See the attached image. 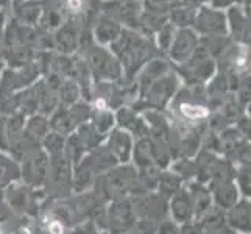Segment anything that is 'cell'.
<instances>
[{
    "label": "cell",
    "instance_id": "cell-1",
    "mask_svg": "<svg viewBox=\"0 0 251 234\" xmlns=\"http://www.w3.org/2000/svg\"><path fill=\"white\" fill-rule=\"evenodd\" d=\"M122 66L124 75L128 81L136 80L142 67L161 55L153 38H149L137 30L122 28L119 38L108 47Z\"/></svg>",
    "mask_w": 251,
    "mask_h": 234
},
{
    "label": "cell",
    "instance_id": "cell-2",
    "mask_svg": "<svg viewBox=\"0 0 251 234\" xmlns=\"http://www.w3.org/2000/svg\"><path fill=\"white\" fill-rule=\"evenodd\" d=\"M86 66L89 74L97 83H112L119 81L124 77L122 66L114 53L108 49L95 44L94 41L86 42Z\"/></svg>",
    "mask_w": 251,
    "mask_h": 234
},
{
    "label": "cell",
    "instance_id": "cell-3",
    "mask_svg": "<svg viewBox=\"0 0 251 234\" xmlns=\"http://www.w3.org/2000/svg\"><path fill=\"white\" fill-rule=\"evenodd\" d=\"M173 67H176L186 77V81L189 83V86H198L209 81L215 75V72H217V63H215V59L201 46L197 47V50L186 63Z\"/></svg>",
    "mask_w": 251,
    "mask_h": 234
},
{
    "label": "cell",
    "instance_id": "cell-4",
    "mask_svg": "<svg viewBox=\"0 0 251 234\" xmlns=\"http://www.w3.org/2000/svg\"><path fill=\"white\" fill-rule=\"evenodd\" d=\"M172 105H175L178 116L187 127L209 117V108L204 105L201 99H198V86H192L181 91V94H175V97L172 99Z\"/></svg>",
    "mask_w": 251,
    "mask_h": 234
},
{
    "label": "cell",
    "instance_id": "cell-5",
    "mask_svg": "<svg viewBox=\"0 0 251 234\" xmlns=\"http://www.w3.org/2000/svg\"><path fill=\"white\" fill-rule=\"evenodd\" d=\"M142 11V0H101V13L124 28L137 30Z\"/></svg>",
    "mask_w": 251,
    "mask_h": 234
},
{
    "label": "cell",
    "instance_id": "cell-6",
    "mask_svg": "<svg viewBox=\"0 0 251 234\" xmlns=\"http://www.w3.org/2000/svg\"><path fill=\"white\" fill-rule=\"evenodd\" d=\"M178 77L172 71L161 78H156L151 83L144 86L141 91V97H144V102L149 106H153L156 109H162L167 103L175 97L178 91Z\"/></svg>",
    "mask_w": 251,
    "mask_h": 234
},
{
    "label": "cell",
    "instance_id": "cell-7",
    "mask_svg": "<svg viewBox=\"0 0 251 234\" xmlns=\"http://www.w3.org/2000/svg\"><path fill=\"white\" fill-rule=\"evenodd\" d=\"M192 28L200 38L228 36L226 13L222 10H215L209 5L198 8Z\"/></svg>",
    "mask_w": 251,
    "mask_h": 234
},
{
    "label": "cell",
    "instance_id": "cell-8",
    "mask_svg": "<svg viewBox=\"0 0 251 234\" xmlns=\"http://www.w3.org/2000/svg\"><path fill=\"white\" fill-rule=\"evenodd\" d=\"M198 46H200V36L194 28H178L166 55L170 58L173 66H179L192 56Z\"/></svg>",
    "mask_w": 251,
    "mask_h": 234
},
{
    "label": "cell",
    "instance_id": "cell-9",
    "mask_svg": "<svg viewBox=\"0 0 251 234\" xmlns=\"http://www.w3.org/2000/svg\"><path fill=\"white\" fill-rule=\"evenodd\" d=\"M228 38L239 46H250V8L234 5L226 11Z\"/></svg>",
    "mask_w": 251,
    "mask_h": 234
},
{
    "label": "cell",
    "instance_id": "cell-10",
    "mask_svg": "<svg viewBox=\"0 0 251 234\" xmlns=\"http://www.w3.org/2000/svg\"><path fill=\"white\" fill-rule=\"evenodd\" d=\"M51 42L59 55H74L81 44V30L76 19H69L55 30L51 34Z\"/></svg>",
    "mask_w": 251,
    "mask_h": 234
},
{
    "label": "cell",
    "instance_id": "cell-11",
    "mask_svg": "<svg viewBox=\"0 0 251 234\" xmlns=\"http://www.w3.org/2000/svg\"><path fill=\"white\" fill-rule=\"evenodd\" d=\"M122 28H124L122 25L117 24L114 19H111V17L100 13L97 19H95V25L91 31V36L95 44L103 46V47H109L112 42L119 38Z\"/></svg>",
    "mask_w": 251,
    "mask_h": 234
},
{
    "label": "cell",
    "instance_id": "cell-12",
    "mask_svg": "<svg viewBox=\"0 0 251 234\" xmlns=\"http://www.w3.org/2000/svg\"><path fill=\"white\" fill-rule=\"evenodd\" d=\"M42 6H44V0H19V2H13L11 17L22 25L38 27Z\"/></svg>",
    "mask_w": 251,
    "mask_h": 234
},
{
    "label": "cell",
    "instance_id": "cell-13",
    "mask_svg": "<svg viewBox=\"0 0 251 234\" xmlns=\"http://www.w3.org/2000/svg\"><path fill=\"white\" fill-rule=\"evenodd\" d=\"M131 145L133 139L131 134L126 133L122 128H116L114 131L109 133V139H108V147L111 156L120 162H126L129 159V155H131Z\"/></svg>",
    "mask_w": 251,
    "mask_h": 234
},
{
    "label": "cell",
    "instance_id": "cell-14",
    "mask_svg": "<svg viewBox=\"0 0 251 234\" xmlns=\"http://www.w3.org/2000/svg\"><path fill=\"white\" fill-rule=\"evenodd\" d=\"M116 122L120 125V128L125 130L129 134L136 133L137 136H142L145 131V122L131 108H126V106L120 108L116 114Z\"/></svg>",
    "mask_w": 251,
    "mask_h": 234
},
{
    "label": "cell",
    "instance_id": "cell-15",
    "mask_svg": "<svg viewBox=\"0 0 251 234\" xmlns=\"http://www.w3.org/2000/svg\"><path fill=\"white\" fill-rule=\"evenodd\" d=\"M195 16H197V10L192 6H187L184 3H179L178 6H175L173 10L169 13L167 21L178 28H192L194 22H195Z\"/></svg>",
    "mask_w": 251,
    "mask_h": 234
},
{
    "label": "cell",
    "instance_id": "cell-16",
    "mask_svg": "<svg viewBox=\"0 0 251 234\" xmlns=\"http://www.w3.org/2000/svg\"><path fill=\"white\" fill-rule=\"evenodd\" d=\"M194 212V203L190 195L186 190H181L175 197H173L172 202V214L178 222H186L190 219V215Z\"/></svg>",
    "mask_w": 251,
    "mask_h": 234
},
{
    "label": "cell",
    "instance_id": "cell-17",
    "mask_svg": "<svg viewBox=\"0 0 251 234\" xmlns=\"http://www.w3.org/2000/svg\"><path fill=\"white\" fill-rule=\"evenodd\" d=\"M91 120H92V128L97 131V134L99 136H105V134H108L111 131L112 127H114L116 116H114V112L111 111V108L92 109Z\"/></svg>",
    "mask_w": 251,
    "mask_h": 234
},
{
    "label": "cell",
    "instance_id": "cell-18",
    "mask_svg": "<svg viewBox=\"0 0 251 234\" xmlns=\"http://www.w3.org/2000/svg\"><path fill=\"white\" fill-rule=\"evenodd\" d=\"M27 166H25V177H27L28 181H33V183H39V181L46 177V173L49 172L47 167V161L44 155H38L36 158V152H34L31 156L27 158Z\"/></svg>",
    "mask_w": 251,
    "mask_h": 234
},
{
    "label": "cell",
    "instance_id": "cell-19",
    "mask_svg": "<svg viewBox=\"0 0 251 234\" xmlns=\"http://www.w3.org/2000/svg\"><path fill=\"white\" fill-rule=\"evenodd\" d=\"M50 124L56 130L55 133L61 134V136L72 133L76 128V124H75V120L71 114V111H69V108H66V106L56 108V111L53 112V117H51V120H50Z\"/></svg>",
    "mask_w": 251,
    "mask_h": 234
},
{
    "label": "cell",
    "instance_id": "cell-20",
    "mask_svg": "<svg viewBox=\"0 0 251 234\" xmlns=\"http://www.w3.org/2000/svg\"><path fill=\"white\" fill-rule=\"evenodd\" d=\"M81 95V91L78 88V83L74 81V78H67V80L61 81L58 89V102L61 106H72L74 103L78 102Z\"/></svg>",
    "mask_w": 251,
    "mask_h": 234
},
{
    "label": "cell",
    "instance_id": "cell-21",
    "mask_svg": "<svg viewBox=\"0 0 251 234\" xmlns=\"http://www.w3.org/2000/svg\"><path fill=\"white\" fill-rule=\"evenodd\" d=\"M229 223L244 234H247V231H250V205L247 202L237 203L231 208Z\"/></svg>",
    "mask_w": 251,
    "mask_h": 234
},
{
    "label": "cell",
    "instance_id": "cell-22",
    "mask_svg": "<svg viewBox=\"0 0 251 234\" xmlns=\"http://www.w3.org/2000/svg\"><path fill=\"white\" fill-rule=\"evenodd\" d=\"M179 3L181 0H142V8L145 13L167 17L169 13Z\"/></svg>",
    "mask_w": 251,
    "mask_h": 234
},
{
    "label": "cell",
    "instance_id": "cell-23",
    "mask_svg": "<svg viewBox=\"0 0 251 234\" xmlns=\"http://www.w3.org/2000/svg\"><path fill=\"white\" fill-rule=\"evenodd\" d=\"M175 31H176V28L167 21L156 31V34L153 36V41H154V44H156L158 50L161 52V55L167 53V50H169V47L172 44V39H173V36H175Z\"/></svg>",
    "mask_w": 251,
    "mask_h": 234
},
{
    "label": "cell",
    "instance_id": "cell-24",
    "mask_svg": "<svg viewBox=\"0 0 251 234\" xmlns=\"http://www.w3.org/2000/svg\"><path fill=\"white\" fill-rule=\"evenodd\" d=\"M16 178H19V167L10 158L0 155V184H11Z\"/></svg>",
    "mask_w": 251,
    "mask_h": 234
},
{
    "label": "cell",
    "instance_id": "cell-25",
    "mask_svg": "<svg viewBox=\"0 0 251 234\" xmlns=\"http://www.w3.org/2000/svg\"><path fill=\"white\" fill-rule=\"evenodd\" d=\"M27 134L31 137H46V134L49 133V122L44 116H31L27 122Z\"/></svg>",
    "mask_w": 251,
    "mask_h": 234
},
{
    "label": "cell",
    "instance_id": "cell-26",
    "mask_svg": "<svg viewBox=\"0 0 251 234\" xmlns=\"http://www.w3.org/2000/svg\"><path fill=\"white\" fill-rule=\"evenodd\" d=\"M69 19H80L88 11V0H59Z\"/></svg>",
    "mask_w": 251,
    "mask_h": 234
},
{
    "label": "cell",
    "instance_id": "cell-27",
    "mask_svg": "<svg viewBox=\"0 0 251 234\" xmlns=\"http://www.w3.org/2000/svg\"><path fill=\"white\" fill-rule=\"evenodd\" d=\"M44 144L47 147V150L51 153H59L63 150V145H64V139L61 134L58 133H47L44 137Z\"/></svg>",
    "mask_w": 251,
    "mask_h": 234
},
{
    "label": "cell",
    "instance_id": "cell-28",
    "mask_svg": "<svg viewBox=\"0 0 251 234\" xmlns=\"http://www.w3.org/2000/svg\"><path fill=\"white\" fill-rule=\"evenodd\" d=\"M234 5L250 6V0H209V6L215 8V10H222V11H226L228 8Z\"/></svg>",
    "mask_w": 251,
    "mask_h": 234
},
{
    "label": "cell",
    "instance_id": "cell-29",
    "mask_svg": "<svg viewBox=\"0 0 251 234\" xmlns=\"http://www.w3.org/2000/svg\"><path fill=\"white\" fill-rule=\"evenodd\" d=\"M47 231L49 234H64V225L63 220L59 219H51L47 223Z\"/></svg>",
    "mask_w": 251,
    "mask_h": 234
},
{
    "label": "cell",
    "instance_id": "cell-30",
    "mask_svg": "<svg viewBox=\"0 0 251 234\" xmlns=\"http://www.w3.org/2000/svg\"><path fill=\"white\" fill-rule=\"evenodd\" d=\"M181 3H184L187 6H192V8H195V10H198V8L209 5V0H181Z\"/></svg>",
    "mask_w": 251,
    "mask_h": 234
},
{
    "label": "cell",
    "instance_id": "cell-31",
    "mask_svg": "<svg viewBox=\"0 0 251 234\" xmlns=\"http://www.w3.org/2000/svg\"><path fill=\"white\" fill-rule=\"evenodd\" d=\"M3 71H5V61H0V78H2Z\"/></svg>",
    "mask_w": 251,
    "mask_h": 234
},
{
    "label": "cell",
    "instance_id": "cell-32",
    "mask_svg": "<svg viewBox=\"0 0 251 234\" xmlns=\"http://www.w3.org/2000/svg\"><path fill=\"white\" fill-rule=\"evenodd\" d=\"M8 2H10V0H0V10H2V8H6Z\"/></svg>",
    "mask_w": 251,
    "mask_h": 234
},
{
    "label": "cell",
    "instance_id": "cell-33",
    "mask_svg": "<svg viewBox=\"0 0 251 234\" xmlns=\"http://www.w3.org/2000/svg\"><path fill=\"white\" fill-rule=\"evenodd\" d=\"M14 2H19V0H14Z\"/></svg>",
    "mask_w": 251,
    "mask_h": 234
},
{
    "label": "cell",
    "instance_id": "cell-34",
    "mask_svg": "<svg viewBox=\"0 0 251 234\" xmlns=\"http://www.w3.org/2000/svg\"><path fill=\"white\" fill-rule=\"evenodd\" d=\"M0 234H3V233H2V231H0Z\"/></svg>",
    "mask_w": 251,
    "mask_h": 234
}]
</instances>
